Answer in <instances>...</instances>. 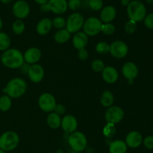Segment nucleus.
Returning a JSON list of instances; mask_svg holds the SVG:
<instances>
[{
	"label": "nucleus",
	"instance_id": "f257e3e1",
	"mask_svg": "<svg viewBox=\"0 0 153 153\" xmlns=\"http://www.w3.org/2000/svg\"><path fill=\"white\" fill-rule=\"evenodd\" d=\"M2 64L9 68H18L24 63L22 52L16 49L6 50L1 57Z\"/></svg>",
	"mask_w": 153,
	"mask_h": 153
},
{
	"label": "nucleus",
	"instance_id": "f03ea898",
	"mask_svg": "<svg viewBox=\"0 0 153 153\" xmlns=\"http://www.w3.org/2000/svg\"><path fill=\"white\" fill-rule=\"evenodd\" d=\"M27 88V84L21 78H13L7 82L3 92L10 98H16L24 94Z\"/></svg>",
	"mask_w": 153,
	"mask_h": 153
},
{
	"label": "nucleus",
	"instance_id": "7ed1b4c3",
	"mask_svg": "<svg viewBox=\"0 0 153 153\" xmlns=\"http://www.w3.org/2000/svg\"><path fill=\"white\" fill-rule=\"evenodd\" d=\"M127 14L129 20L140 22L146 16V8L144 4L138 0H132L127 6Z\"/></svg>",
	"mask_w": 153,
	"mask_h": 153
},
{
	"label": "nucleus",
	"instance_id": "20e7f679",
	"mask_svg": "<svg viewBox=\"0 0 153 153\" xmlns=\"http://www.w3.org/2000/svg\"><path fill=\"white\" fill-rule=\"evenodd\" d=\"M19 142L17 134L14 131L8 130L0 136V148L4 152L13 150L16 148Z\"/></svg>",
	"mask_w": 153,
	"mask_h": 153
},
{
	"label": "nucleus",
	"instance_id": "39448f33",
	"mask_svg": "<svg viewBox=\"0 0 153 153\" xmlns=\"http://www.w3.org/2000/svg\"><path fill=\"white\" fill-rule=\"evenodd\" d=\"M68 142L73 151L80 152L86 148L88 140L86 136L82 132L76 130L70 134L68 137Z\"/></svg>",
	"mask_w": 153,
	"mask_h": 153
},
{
	"label": "nucleus",
	"instance_id": "423d86ee",
	"mask_svg": "<svg viewBox=\"0 0 153 153\" xmlns=\"http://www.w3.org/2000/svg\"><path fill=\"white\" fill-rule=\"evenodd\" d=\"M102 22L100 19L91 16L85 21L83 25L84 32L88 36H95L101 32Z\"/></svg>",
	"mask_w": 153,
	"mask_h": 153
},
{
	"label": "nucleus",
	"instance_id": "0eeeda50",
	"mask_svg": "<svg viewBox=\"0 0 153 153\" xmlns=\"http://www.w3.org/2000/svg\"><path fill=\"white\" fill-rule=\"evenodd\" d=\"M85 20L80 13H73L66 21V29L70 33L77 32L83 27Z\"/></svg>",
	"mask_w": 153,
	"mask_h": 153
},
{
	"label": "nucleus",
	"instance_id": "6e6552de",
	"mask_svg": "<svg viewBox=\"0 0 153 153\" xmlns=\"http://www.w3.org/2000/svg\"><path fill=\"white\" fill-rule=\"evenodd\" d=\"M124 117V111L117 106H111L108 107L105 113V118L108 123L117 124L119 123Z\"/></svg>",
	"mask_w": 153,
	"mask_h": 153
},
{
	"label": "nucleus",
	"instance_id": "1a4fd4ad",
	"mask_svg": "<svg viewBox=\"0 0 153 153\" xmlns=\"http://www.w3.org/2000/svg\"><path fill=\"white\" fill-rule=\"evenodd\" d=\"M38 104L40 109L44 112H52L56 105V100L50 93H43L39 98Z\"/></svg>",
	"mask_w": 153,
	"mask_h": 153
},
{
	"label": "nucleus",
	"instance_id": "9d476101",
	"mask_svg": "<svg viewBox=\"0 0 153 153\" xmlns=\"http://www.w3.org/2000/svg\"><path fill=\"white\" fill-rule=\"evenodd\" d=\"M128 48L126 44L122 40H115L110 45L111 54L114 58H122L127 55Z\"/></svg>",
	"mask_w": 153,
	"mask_h": 153
},
{
	"label": "nucleus",
	"instance_id": "9b49d317",
	"mask_svg": "<svg viewBox=\"0 0 153 153\" xmlns=\"http://www.w3.org/2000/svg\"><path fill=\"white\" fill-rule=\"evenodd\" d=\"M30 12L29 4L23 0H19L13 6V13L18 19H23L28 15Z\"/></svg>",
	"mask_w": 153,
	"mask_h": 153
},
{
	"label": "nucleus",
	"instance_id": "f8f14e48",
	"mask_svg": "<svg viewBox=\"0 0 153 153\" xmlns=\"http://www.w3.org/2000/svg\"><path fill=\"white\" fill-rule=\"evenodd\" d=\"M138 68L134 62H128L124 64L122 68V73L123 76L128 80L129 83H132L134 80L138 75Z\"/></svg>",
	"mask_w": 153,
	"mask_h": 153
},
{
	"label": "nucleus",
	"instance_id": "ddd939ff",
	"mask_svg": "<svg viewBox=\"0 0 153 153\" xmlns=\"http://www.w3.org/2000/svg\"><path fill=\"white\" fill-rule=\"evenodd\" d=\"M125 142L128 147L131 148H138L143 143V136L140 132L132 130L127 134Z\"/></svg>",
	"mask_w": 153,
	"mask_h": 153
},
{
	"label": "nucleus",
	"instance_id": "4468645a",
	"mask_svg": "<svg viewBox=\"0 0 153 153\" xmlns=\"http://www.w3.org/2000/svg\"><path fill=\"white\" fill-rule=\"evenodd\" d=\"M61 128L67 134H72L76 131L78 127L76 118L72 115H67L61 119Z\"/></svg>",
	"mask_w": 153,
	"mask_h": 153
},
{
	"label": "nucleus",
	"instance_id": "2eb2a0df",
	"mask_svg": "<svg viewBox=\"0 0 153 153\" xmlns=\"http://www.w3.org/2000/svg\"><path fill=\"white\" fill-rule=\"evenodd\" d=\"M28 75L33 82H40L44 76V70L40 64H34L30 66Z\"/></svg>",
	"mask_w": 153,
	"mask_h": 153
},
{
	"label": "nucleus",
	"instance_id": "dca6fc26",
	"mask_svg": "<svg viewBox=\"0 0 153 153\" xmlns=\"http://www.w3.org/2000/svg\"><path fill=\"white\" fill-rule=\"evenodd\" d=\"M49 10L57 14H61L68 8L67 0H49L47 2Z\"/></svg>",
	"mask_w": 153,
	"mask_h": 153
},
{
	"label": "nucleus",
	"instance_id": "f3484780",
	"mask_svg": "<svg viewBox=\"0 0 153 153\" xmlns=\"http://www.w3.org/2000/svg\"><path fill=\"white\" fill-rule=\"evenodd\" d=\"M24 61L28 64H35L41 57V52L37 47H31L27 50L23 55Z\"/></svg>",
	"mask_w": 153,
	"mask_h": 153
},
{
	"label": "nucleus",
	"instance_id": "a211bd4d",
	"mask_svg": "<svg viewBox=\"0 0 153 153\" xmlns=\"http://www.w3.org/2000/svg\"><path fill=\"white\" fill-rule=\"evenodd\" d=\"M102 77L108 83H114L118 80V72L116 69L111 66L105 67L102 71Z\"/></svg>",
	"mask_w": 153,
	"mask_h": 153
},
{
	"label": "nucleus",
	"instance_id": "6ab92c4d",
	"mask_svg": "<svg viewBox=\"0 0 153 153\" xmlns=\"http://www.w3.org/2000/svg\"><path fill=\"white\" fill-rule=\"evenodd\" d=\"M117 15V10L113 6H106L102 10L100 14V20L103 22H110L114 20Z\"/></svg>",
	"mask_w": 153,
	"mask_h": 153
},
{
	"label": "nucleus",
	"instance_id": "aec40b11",
	"mask_svg": "<svg viewBox=\"0 0 153 153\" xmlns=\"http://www.w3.org/2000/svg\"><path fill=\"white\" fill-rule=\"evenodd\" d=\"M88 43V36L85 32H77L73 38V44L75 47L78 50L85 48Z\"/></svg>",
	"mask_w": 153,
	"mask_h": 153
},
{
	"label": "nucleus",
	"instance_id": "412c9836",
	"mask_svg": "<svg viewBox=\"0 0 153 153\" xmlns=\"http://www.w3.org/2000/svg\"><path fill=\"white\" fill-rule=\"evenodd\" d=\"M128 146L126 142L121 140H117L113 141L109 145V152L110 153H126Z\"/></svg>",
	"mask_w": 153,
	"mask_h": 153
},
{
	"label": "nucleus",
	"instance_id": "4be33fe9",
	"mask_svg": "<svg viewBox=\"0 0 153 153\" xmlns=\"http://www.w3.org/2000/svg\"><path fill=\"white\" fill-rule=\"evenodd\" d=\"M52 27V20L49 18H43L37 25V32L39 34L45 35L51 30Z\"/></svg>",
	"mask_w": 153,
	"mask_h": 153
},
{
	"label": "nucleus",
	"instance_id": "5701e85b",
	"mask_svg": "<svg viewBox=\"0 0 153 153\" xmlns=\"http://www.w3.org/2000/svg\"><path fill=\"white\" fill-rule=\"evenodd\" d=\"M46 122L49 127L53 129H56L61 126V118L60 116L56 112H51L48 115Z\"/></svg>",
	"mask_w": 153,
	"mask_h": 153
},
{
	"label": "nucleus",
	"instance_id": "b1692460",
	"mask_svg": "<svg viewBox=\"0 0 153 153\" xmlns=\"http://www.w3.org/2000/svg\"><path fill=\"white\" fill-rule=\"evenodd\" d=\"M100 102H101L102 105L105 107H109V106H112L114 103V95L111 92L108 91V90L103 92L100 97Z\"/></svg>",
	"mask_w": 153,
	"mask_h": 153
},
{
	"label": "nucleus",
	"instance_id": "393cba45",
	"mask_svg": "<svg viewBox=\"0 0 153 153\" xmlns=\"http://www.w3.org/2000/svg\"><path fill=\"white\" fill-rule=\"evenodd\" d=\"M70 38V33L67 29H59L54 35V38L57 43L64 44L69 40Z\"/></svg>",
	"mask_w": 153,
	"mask_h": 153
},
{
	"label": "nucleus",
	"instance_id": "a878e982",
	"mask_svg": "<svg viewBox=\"0 0 153 153\" xmlns=\"http://www.w3.org/2000/svg\"><path fill=\"white\" fill-rule=\"evenodd\" d=\"M11 106V99L8 95L5 94L0 98V110L5 112Z\"/></svg>",
	"mask_w": 153,
	"mask_h": 153
},
{
	"label": "nucleus",
	"instance_id": "bb28decb",
	"mask_svg": "<svg viewBox=\"0 0 153 153\" xmlns=\"http://www.w3.org/2000/svg\"><path fill=\"white\" fill-rule=\"evenodd\" d=\"M10 44V39L9 36L4 32H0V50H6Z\"/></svg>",
	"mask_w": 153,
	"mask_h": 153
},
{
	"label": "nucleus",
	"instance_id": "cd10ccee",
	"mask_svg": "<svg viewBox=\"0 0 153 153\" xmlns=\"http://www.w3.org/2000/svg\"><path fill=\"white\" fill-rule=\"evenodd\" d=\"M115 133H116V128H115L114 124L108 123L103 128V134L108 138L113 137Z\"/></svg>",
	"mask_w": 153,
	"mask_h": 153
},
{
	"label": "nucleus",
	"instance_id": "c85d7f7f",
	"mask_svg": "<svg viewBox=\"0 0 153 153\" xmlns=\"http://www.w3.org/2000/svg\"><path fill=\"white\" fill-rule=\"evenodd\" d=\"M25 24L24 22L21 20L20 19L16 20V21H14V22L13 23L12 26V29L13 32L16 34H21L25 30Z\"/></svg>",
	"mask_w": 153,
	"mask_h": 153
},
{
	"label": "nucleus",
	"instance_id": "c756f323",
	"mask_svg": "<svg viewBox=\"0 0 153 153\" xmlns=\"http://www.w3.org/2000/svg\"><path fill=\"white\" fill-rule=\"evenodd\" d=\"M96 51L100 54H106L110 52V45L104 41L99 42L96 45Z\"/></svg>",
	"mask_w": 153,
	"mask_h": 153
},
{
	"label": "nucleus",
	"instance_id": "7c9ffc66",
	"mask_svg": "<svg viewBox=\"0 0 153 153\" xmlns=\"http://www.w3.org/2000/svg\"><path fill=\"white\" fill-rule=\"evenodd\" d=\"M124 29L127 34H133L137 29V22L129 20L128 22H126L125 26H124Z\"/></svg>",
	"mask_w": 153,
	"mask_h": 153
},
{
	"label": "nucleus",
	"instance_id": "2f4dec72",
	"mask_svg": "<svg viewBox=\"0 0 153 153\" xmlns=\"http://www.w3.org/2000/svg\"><path fill=\"white\" fill-rule=\"evenodd\" d=\"M101 32H102L105 34L107 35H111V34H114L115 32V26L111 22H105L102 26Z\"/></svg>",
	"mask_w": 153,
	"mask_h": 153
},
{
	"label": "nucleus",
	"instance_id": "473e14b6",
	"mask_svg": "<svg viewBox=\"0 0 153 153\" xmlns=\"http://www.w3.org/2000/svg\"><path fill=\"white\" fill-rule=\"evenodd\" d=\"M88 6L93 10H100L103 7L102 0H89Z\"/></svg>",
	"mask_w": 153,
	"mask_h": 153
},
{
	"label": "nucleus",
	"instance_id": "72a5a7b5",
	"mask_svg": "<svg viewBox=\"0 0 153 153\" xmlns=\"http://www.w3.org/2000/svg\"><path fill=\"white\" fill-rule=\"evenodd\" d=\"M91 68L95 72H102L105 68V64L102 60L95 59L92 62Z\"/></svg>",
	"mask_w": 153,
	"mask_h": 153
},
{
	"label": "nucleus",
	"instance_id": "f704fd0d",
	"mask_svg": "<svg viewBox=\"0 0 153 153\" xmlns=\"http://www.w3.org/2000/svg\"><path fill=\"white\" fill-rule=\"evenodd\" d=\"M52 26L58 29H62L66 26V20L62 16H57L52 20Z\"/></svg>",
	"mask_w": 153,
	"mask_h": 153
},
{
	"label": "nucleus",
	"instance_id": "c9c22d12",
	"mask_svg": "<svg viewBox=\"0 0 153 153\" xmlns=\"http://www.w3.org/2000/svg\"><path fill=\"white\" fill-rule=\"evenodd\" d=\"M67 6L71 10H76L80 8L82 6V1L81 0H69L67 2Z\"/></svg>",
	"mask_w": 153,
	"mask_h": 153
},
{
	"label": "nucleus",
	"instance_id": "e433bc0d",
	"mask_svg": "<svg viewBox=\"0 0 153 153\" xmlns=\"http://www.w3.org/2000/svg\"><path fill=\"white\" fill-rule=\"evenodd\" d=\"M143 21H144V25L146 28L153 29V13L146 15Z\"/></svg>",
	"mask_w": 153,
	"mask_h": 153
},
{
	"label": "nucleus",
	"instance_id": "4c0bfd02",
	"mask_svg": "<svg viewBox=\"0 0 153 153\" xmlns=\"http://www.w3.org/2000/svg\"><path fill=\"white\" fill-rule=\"evenodd\" d=\"M143 144L146 148L152 150L153 149V136L149 135V136H146L144 139H143Z\"/></svg>",
	"mask_w": 153,
	"mask_h": 153
},
{
	"label": "nucleus",
	"instance_id": "58836bf2",
	"mask_svg": "<svg viewBox=\"0 0 153 153\" xmlns=\"http://www.w3.org/2000/svg\"><path fill=\"white\" fill-rule=\"evenodd\" d=\"M78 56H79V59L85 61L88 58V52L85 48H82V49L79 50V53H78Z\"/></svg>",
	"mask_w": 153,
	"mask_h": 153
},
{
	"label": "nucleus",
	"instance_id": "ea45409f",
	"mask_svg": "<svg viewBox=\"0 0 153 153\" xmlns=\"http://www.w3.org/2000/svg\"><path fill=\"white\" fill-rule=\"evenodd\" d=\"M54 111H55V112H56L57 114H58L60 116L65 112V107L62 104H56L55 108H54Z\"/></svg>",
	"mask_w": 153,
	"mask_h": 153
},
{
	"label": "nucleus",
	"instance_id": "a19ab883",
	"mask_svg": "<svg viewBox=\"0 0 153 153\" xmlns=\"http://www.w3.org/2000/svg\"><path fill=\"white\" fill-rule=\"evenodd\" d=\"M29 68H30V65L29 64L27 63V64H22V66L20 67V69H21V71H22V73L23 74H28V70H29Z\"/></svg>",
	"mask_w": 153,
	"mask_h": 153
},
{
	"label": "nucleus",
	"instance_id": "79ce46f5",
	"mask_svg": "<svg viewBox=\"0 0 153 153\" xmlns=\"http://www.w3.org/2000/svg\"><path fill=\"white\" fill-rule=\"evenodd\" d=\"M40 10H41L43 12L49 11V7H48L47 3H46V4H41V6H40Z\"/></svg>",
	"mask_w": 153,
	"mask_h": 153
},
{
	"label": "nucleus",
	"instance_id": "37998d69",
	"mask_svg": "<svg viewBox=\"0 0 153 153\" xmlns=\"http://www.w3.org/2000/svg\"><path fill=\"white\" fill-rule=\"evenodd\" d=\"M34 2H36L37 3V4H46V3L49 2V0H34Z\"/></svg>",
	"mask_w": 153,
	"mask_h": 153
},
{
	"label": "nucleus",
	"instance_id": "c03bdc74",
	"mask_svg": "<svg viewBox=\"0 0 153 153\" xmlns=\"http://www.w3.org/2000/svg\"><path fill=\"white\" fill-rule=\"evenodd\" d=\"M131 0H121V4L123 6H128Z\"/></svg>",
	"mask_w": 153,
	"mask_h": 153
},
{
	"label": "nucleus",
	"instance_id": "a18cd8bd",
	"mask_svg": "<svg viewBox=\"0 0 153 153\" xmlns=\"http://www.w3.org/2000/svg\"><path fill=\"white\" fill-rule=\"evenodd\" d=\"M2 3H4V4H7V3H10V2H12L13 0H0Z\"/></svg>",
	"mask_w": 153,
	"mask_h": 153
},
{
	"label": "nucleus",
	"instance_id": "49530a36",
	"mask_svg": "<svg viewBox=\"0 0 153 153\" xmlns=\"http://www.w3.org/2000/svg\"><path fill=\"white\" fill-rule=\"evenodd\" d=\"M146 2L149 4H153V0H146Z\"/></svg>",
	"mask_w": 153,
	"mask_h": 153
},
{
	"label": "nucleus",
	"instance_id": "de8ad7c7",
	"mask_svg": "<svg viewBox=\"0 0 153 153\" xmlns=\"http://www.w3.org/2000/svg\"><path fill=\"white\" fill-rule=\"evenodd\" d=\"M1 27H2V21H1V18H0V30H1Z\"/></svg>",
	"mask_w": 153,
	"mask_h": 153
},
{
	"label": "nucleus",
	"instance_id": "09e8293b",
	"mask_svg": "<svg viewBox=\"0 0 153 153\" xmlns=\"http://www.w3.org/2000/svg\"><path fill=\"white\" fill-rule=\"evenodd\" d=\"M0 153H5V152H4V150H2V149H1V148H0Z\"/></svg>",
	"mask_w": 153,
	"mask_h": 153
},
{
	"label": "nucleus",
	"instance_id": "8fccbe9b",
	"mask_svg": "<svg viewBox=\"0 0 153 153\" xmlns=\"http://www.w3.org/2000/svg\"><path fill=\"white\" fill-rule=\"evenodd\" d=\"M152 136H153V128H152Z\"/></svg>",
	"mask_w": 153,
	"mask_h": 153
}]
</instances>
